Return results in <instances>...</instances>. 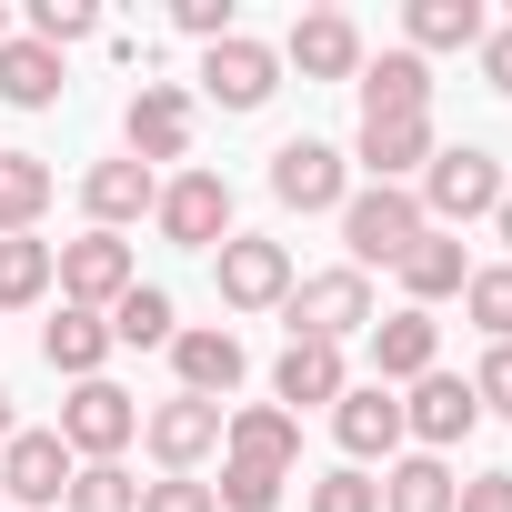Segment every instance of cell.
I'll return each mask as SVG.
<instances>
[{
    "label": "cell",
    "mask_w": 512,
    "mask_h": 512,
    "mask_svg": "<svg viewBox=\"0 0 512 512\" xmlns=\"http://www.w3.org/2000/svg\"><path fill=\"white\" fill-rule=\"evenodd\" d=\"M502 161L482 151V141H452V151H432V171L412 181V201H422V221L432 231H462V221H492L502 211Z\"/></svg>",
    "instance_id": "obj_1"
},
{
    "label": "cell",
    "mask_w": 512,
    "mask_h": 512,
    "mask_svg": "<svg viewBox=\"0 0 512 512\" xmlns=\"http://www.w3.org/2000/svg\"><path fill=\"white\" fill-rule=\"evenodd\" d=\"M282 322H292V342H352V332H372L382 312H372V272H312V282H292V302H282Z\"/></svg>",
    "instance_id": "obj_2"
},
{
    "label": "cell",
    "mask_w": 512,
    "mask_h": 512,
    "mask_svg": "<svg viewBox=\"0 0 512 512\" xmlns=\"http://www.w3.org/2000/svg\"><path fill=\"white\" fill-rule=\"evenodd\" d=\"M422 231H432V221H422V201H412V191H392V181H362V191L342 201L352 272H372V262H402V251H412Z\"/></svg>",
    "instance_id": "obj_3"
},
{
    "label": "cell",
    "mask_w": 512,
    "mask_h": 512,
    "mask_svg": "<svg viewBox=\"0 0 512 512\" xmlns=\"http://www.w3.org/2000/svg\"><path fill=\"white\" fill-rule=\"evenodd\" d=\"M211 282H221V302H231V312H282L302 272H292V251H282V241H262V231H231V241L211 251Z\"/></svg>",
    "instance_id": "obj_4"
},
{
    "label": "cell",
    "mask_w": 512,
    "mask_h": 512,
    "mask_svg": "<svg viewBox=\"0 0 512 512\" xmlns=\"http://www.w3.org/2000/svg\"><path fill=\"white\" fill-rule=\"evenodd\" d=\"M61 442H71V462H121V452L141 442V402H131L121 382H71Z\"/></svg>",
    "instance_id": "obj_5"
},
{
    "label": "cell",
    "mask_w": 512,
    "mask_h": 512,
    "mask_svg": "<svg viewBox=\"0 0 512 512\" xmlns=\"http://www.w3.org/2000/svg\"><path fill=\"white\" fill-rule=\"evenodd\" d=\"M191 131H201V111H191V91H171V81H141L131 111H121V151H131L141 171L191 161Z\"/></svg>",
    "instance_id": "obj_6"
},
{
    "label": "cell",
    "mask_w": 512,
    "mask_h": 512,
    "mask_svg": "<svg viewBox=\"0 0 512 512\" xmlns=\"http://www.w3.org/2000/svg\"><path fill=\"white\" fill-rule=\"evenodd\" d=\"M151 221H161V241H181V251H221V241H231V181H221V171H171L161 201H151Z\"/></svg>",
    "instance_id": "obj_7"
},
{
    "label": "cell",
    "mask_w": 512,
    "mask_h": 512,
    "mask_svg": "<svg viewBox=\"0 0 512 512\" xmlns=\"http://www.w3.org/2000/svg\"><path fill=\"white\" fill-rule=\"evenodd\" d=\"M71 442L61 432H11L0 442V502L11 512H51V502H71Z\"/></svg>",
    "instance_id": "obj_8"
},
{
    "label": "cell",
    "mask_w": 512,
    "mask_h": 512,
    "mask_svg": "<svg viewBox=\"0 0 512 512\" xmlns=\"http://www.w3.org/2000/svg\"><path fill=\"white\" fill-rule=\"evenodd\" d=\"M272 91H282V51H272V41L231 31V41L201 51V101H221V111H262Z\"/></svg>",
    "instance_id": "obj_9"
},
{
    "label": "cell",
    "mask_w": 512,
    "mask_h": 512,
    "mask_svg": "<svg viewBox=\"0 0 512 512\" xmlns=\"http://www.w3.org/2000/svg\"><path fill=\"white\" fill-rule=\"evenodd\" d=\"M51 282H61L71 312H111L141 272H131V241H121V231H81V241H61V272H51Z\"/></svg>",
    "instance_id": "obj_10"
},
{
    "label": "cell",
    "mask_w": 512,
    "mask_h": 512,
    "mask_svg": "<svg viewBox=\"0 0 512 512\" xmlns=\"http://www.w3.org/2000/svg\"><path fill=\"white\" fill-rule=\"evenodd\" d=\"M272 201L282 211H342L352 201V161L332 141H282L272 151Z\"/></svg>",
    "instance_id": "obj_11"
},
{
    "label": "cell",
    "mask_w": 512,
    "mask_h": 512,
    "mask_svg": "<svg viewBox=\"0 0 512 512\" xmlns=\"http://www.w3.org/2000/svg\"><path fill=\"white\" fill-rule=\"evenodd\" d=\"M141 442H151V462H161V472H201V462L221 452V402L171 392V402H151V412H141Z\"/></svg>",
    "instance_id": "obj_12"
},
{
    "label": "cell",
    "mask_w": 512,
    "mask_h": 512,
    "mask_svg": "<svg viewBox=\"0 0 512 512\" xmlns=\"http://www.w3.org/2000/svg\"><path fill=\"white\" fill-rule=\"evenodd\" d=\"M221 462H251V472H282V482H292L302 422H292L282 402H241V412H221Z\"/></svg>",
    "instance_id": "obj_13"
},
{
    "label": "cell",
    "mask_w": 512,
    "mask_h": 512,
    "mask_svg": "<svg viewBox=\"0 0 512 512\" xmlns=\"http://www.w3.org/2000/svg\"><path fill=\"white\" fill-rule=\"evenodd\" d=\"M472 422H482V402H472V382H462V372H422V382H412V402H402V442H422V452H452Z\"/></svg>",
    "instance_id": "obj_14"
},
{
    "label": "cell",
    "mask_w": 512,
    "mask_h": 512,
    "mask_svg": "<svg viewBox=\"0 0 512 512\" xmlns=\"http://www.w3.org/2000/svg\"><path fill=\"white\" fill-rule=\"evenodd\" d=\"M332 442L352 452V472H362V462H392V452H402V392L352 382V392L332 402Z\"/></svg>",
    "instance_id": "obj_15"
},
{
    "label": "cell",
    "mask_w": 512,
    "mask_h": 512,
    "mask_svg": "<svg viewBox=\"0 0 512 512\" xmlns=\"http://www.w3.org/2000/svg\"><path fill=\"white\" fill-rule=\"evenodd\" d=\"M282 61H292L302 81H362V61H372V51H362V31H352L342 11H302V21H292V41H282Z\"/></svg>",
    "instance_id": "obj_16"
},
{
    "label": "cell",
    "mask_w": 512,
    "mask_h": 512,
    "mask_svg": "<svg viewBox=\"0 0 512 512\" xmlns=\"http://www.w3.org/2000/svg\"><path fill=\"white\" fill-rule=\"evenodd\" d=\"M362 121H432V61L422 51H382V61H362Z\"/></svg>",
    "instance_id": "obj_17"
},
{
    "label": "cell",
    "mask_w": 512,
    "mask_h": 512,
    "mask_svg": "<svg viewBox=\"0 0 512 512\" xmlns=\"http://www.w3.org/2000/svg\"><path fill=\"white\" fill-rule=\"evenodd\" d=\"M151 201H161V171H141L131 151L81 171V211H91V231H131V221H151Z\"/></svg>",
    "instance_id": "obj_18"
},
{
    "label": "cell",
    "mask_w": 512,
    "mask_h": 512,
    "mask_svg": "<svg viewBox=\"0 0 512 512\" xmlns=\"http://www.w3.org/2000/svg\"><path fill=\"white\" fill-rule=\"evenodd\" d=\"M342 392H352V362H342V352H332V342H282V362H272V402H282V412H292V422H302V412H312V402H322V412H332V402H342Z\"/></svg>",
    "instance_id": "obj_19"
},
{
    "label": "cell",
    "mask_w": 512,
    "mask_h": 512,
    "mask_svg": "<svg viewBox=\"0 0 512 512\" xmlns=\"http://www.w3.org/2000/svg\"><path fill=\"white\" fill-rule=\"evenodd\" d=\"M422 372H442V322L432 312H382L372 322V382L392 392V382H422Z\"/></svg>",
    "instance_id": "obj_20"
},
{
    "label": "cell",
    "mask_w": 512,
    "mask_h": 512,
    "mask_svg": "<svg viewBox=\"0 0 512 512\" xmlns=\"http://www.w3.org/2000/svg\"><path fill=\"white\" fill-rule=\"evenodd\" d=\"M171 372H181L191 402H231L251 362H241V332H211V322H201V332H171Z\"/></svg>",
    "instance_id": "obj_21"
},
{
    "label": "cell",
    "mask_w": 512,
    "mask_h": 512,
    "mask_svg": "<svg viewBox=\"0 0 512 512\" xmlns=\"http://www.w3.org/2000/svg\"><path fill=\"white\" fill-rule=\"evenodd\" d=\"M432 121H362V141H352V161L372 171V181H392V191H412L422 171H432Z\"/></svg>",
    "instance_id": "obj_22"
},
{
    "label": "cell",
    "mask_w": 512,
    "mask_h": 512,
    "mask_svg": "<svg viewBox=\"0 0 512 512\" xmlns=\"http://www.w3.org/2000/svg\"><path fill=\"white\" fill-rule=\"evenodd\" d=\"M402 292H412V312H432V302H462V282H472V262H462V241L452 231H422L412 251H402Z\"/></svg>",
    "instance_id": "obj_23"
},
{
    "label": "cell",
    "mask_w": 512,
    "mask_h": 512,
    "mask_svg": "<svg viewBox=\"0 0 512 512\" xmlns=\"http://www.w3.org/2000/svg\"><path fill=\"white\" fill-rule=\"evenodd\" d=\"M61 91H71L61 51H41L31 31H11V41H0V101H11V111H51Z\"/></svg>",
    "instance_id": "obj_24"
},
{
    "label": "cell",
    "mask_w": 512,
    "mask_h": 512,
    "mask_svg": "<svg viewBox=\"0 0 512 512\" xmlns=\"http://www.w3.org/2000/svg\"><path fill=\"white\" fill-rule=\"evenodd\" d=\"M41 362L61 372V382H101V362H111V322L101 312H51V332H41Z\"/></svg>",
    "instance_id": "obj_25"
},
{
    "label": "cell",
    "mask_w": 512,
    "mask_h": 512,
    "mask_svg": "<svg viewBox=\"0 0 512 512\" xmlns=\"http://www.w3.org/2000/svg\"><path fill=\"white\" fill-rule=\"evenodd\" d=\"M402 31H412L402 51H422V61H432V51H482V31H492V21H482V0H412Z\"/></svg>",
    "instance_id": "obj_26"
},
{
    "label": "cell",
    "mask_w": 512,
    "mask_h": 512,
    "mask_svg": "<svg viewBox=\"0 0 512 512\" xmlns=\"http://www.w3.org/2000/svg\"><path fill=\"white\" fill-rule=\"evenodd\" d=\"M452 462L442 452H402V462H382V512H452Z\"/></svg>",
    "instance_id": "obj_27"
},
{
    "label": "cell",
    "mask_w": 512,
    "mask_h": 512,
    "mask_svg": "<svg viewBox=\"0 0 512 512\" xmlns=\"http://www.w3.org/2000/svg\"><path fill=\"white\" fill-rule=\"evenodd\" d=\"M101 322H111V342H131V352H171V332H181V312H171V292H161V282H131Z\"/></svg>",
    "instance_id": "obj_28"
},
{
    "label": "cell",
    "mask_w": 512,
    "mask_h": 512,
    "mask_svg": "<svg viewBox=\"0 0 512 512\" xmlns=\"http://www.w3.org/2000/svg\"><path fill=\"white\" fill-rule=\"evenodd\" d=\"M51 211V161L41 151H0V241H21Z\"/></svg>",
    "instance_id": "obj_29"
},
{
    "label": "cell",
    "mask_w": 512,
    "mask_h": 512,
    "mask_svg": "<svg viewBox=\"0 0 512 512\" xmlns=\"http://www.w3.org/2000/svg\"><path fill=\"white\" fill-rule=\"evenodd\" d=\"M51 272H61V241H0V312H31L41 292H51Z\"/></svg>",
    "instance_id": "obj_30"
},
{
    "label": "cell",
    "mask_w": 512,
    "mask_h": 512,
    "mask_svg": "<svg viewBox=\"0 0 512 512\" xmlns=\"http://www.w3.org/2000/svg\"><path fill=\"white\" fill-rule=\"evenodd\" d=\"M462 312L482 322V342H512V262H482L462 282Z\"/></svg>",
    "instance_id": "obj_31"
},
{
    "label": "cell",
    "mask_w": 512,
    "mask_h": 512,
    "mask_svg": "<svg viewBox=\"0 0 512 512\" xmlns=\"http://www.w3.org/2000/svg\"><path fill=\"white\" fill-rule=\"evenodd\" d=\"M71 512H141V482L121 462H81L71 472Z\"/></svg>",
    "instance_id": "obj_32"
},
{
    "label": "cell",
    "mask_w": 512,
    "mask_h": 512,
    "mask_svg": "<svg viewBox=\"0 0 512 512\" xmlns=\"http://www.w3.org/2000/svg\"><path fill=\"white\" fill-rule=\"evenodd\" d=\"M31 41H41V51L101 41V11H91V0H31Z\"/></svg>",
    "instance_id": "obj_33"
},
{
    "label": "cell",
    "mask_w": 512,
    "mask_h": 512,
    "mask_svg": "<svg viewBox=\"0 0 512 512\" xmlns=\"http://www.w3.org/2000/svg\"><path fill=\"white\" fill-rule=\"evenodd\" d=\"M302 512H382V482H372V472H352V462H342V472H322V482H312V492H302Z\"/></svg>",
    "instance_id": "obj_34"
},
{
    "label": "cell",
    "mask_w": 512,
    "mask_h": 512,
    "mask_svg": "<svg viewBox=\"0 0 512 512\" xmlns=\"http://www.w3.org/2000/svg\"><path fill=\"white\" fill-rule=\"evenodd\" d=\"M211 502H231V512H272V502H282V472H251V462H221Z\"/></svg>",
    "instance_id": "obj_35"
},
{
    "label": "cell",
    "mask_w": 512,
    "mask_h": 512,
    "mask_svg": "<svg viewBox=\"0 0 512 512\" xmlns=\"http://www.w3.org/2000/svg\"><path fill=\"white\" fill-rule=\"evenodd\" d=\"M141 512H221V502L201 472H161V482H141Z\"/></svg>",
    "instance_id": "obj_36"
},
{
    "label": "cell",
    "mask_w": 512,
    "mask_h": 512,
    "mask_svg": "<svg viewBox=\"0 0 512 512\" xmlns=\"http://www.w3.org/2000/svg\"><path fill=\"white\" fill-rule=\"evenodd\" d=\"M171 21H181V41H201V51L241 31V11H231V0H181V11H171Z\"/></svg>",
    "instance_id": "obj_37"
},
{
    "label": "cell",
    "mask_w": 512,
    "mask_h": 512,
    "mask_svg": "<svg viewBox=\"0 0 512 512\" xmlns=\"http://www.w3.org/2000/svg\"><path fill=\"white\" fill-rule=\"evenodd\" d=\"M472 402L512 422V342H492V352H482V372H472Z\"/></svg>",
    "instance_id": "obj_38"
},
{
    "label": "cell",
    "mask_w": 512,
    "mask_h": 512,
    "mask_svg": "<svg viewBox=\"0 0 512 512\" xmlns=\"http://www.w3.org/2000/svg\"><path fill=\"white\" fill-rule=\"evenodd\" d=\"M452 512H512V472H472L452 492Z\"/></svg>",
    "instance_id": "obj_39"
},
{
    "label": "cell",
    "mask_w": 512,
    "mask_h": 512,
    "mask_svg": "<svg viewBox=\"0 0 512 512\" xmlns=\"http://www.w3.org/2000/svg\"><path fill=\"white\" fill-rule=\"evenodd\" d=\"M482 81L512 101V21H492V31H482Z\"/></svg>",
    "instance_id": "obj_40"
},
{
    "label": "cell",
    "mask_w": 512,
    "mask_h": 512,
    "mask_svg": "<svg viewBox=\"0 0 512 512\" xmlns=\"http://www.w3.org/2000/svg\"><path fill=\"white\" fill-rule=\"evenodd\" d=\"M492 231H502V251H512V191H502V211H492Z\"/></svg>",
    "instance_id": "obj_41"
},
{
    "label": "cell",
    "mask_w": 512,
    "mask_h": 512,
    "mask_svg": "<svg viewBox=\"0 0 512 512\" xmlns=\"http://www.w3.org/2000/svg\"><path fill=\"white\" fill-rule=\"evenodd\" d=\"M11 432H21V422H11V392H0V442H11Z\"/></svg>",
    "instance_id": "obj_42"
},
{
    "label": "cell",
    "mask_w": 512,
    "mask_h": 512,
    "mask_svg": "<svg viewBox=\"0 0 512 512\" xmlns=\"http://www.w3.org/2000/svg\"><path fill=\"white\" fill-rule=\"evenodd\" d=\"M0 41H11V11H0Z\"/></svg>",
    "instance_id": "obj_43"
},
{
    "label": "cell",
    "mask_w": 512,
    "mask_h": 512,
    "mask_svg": "<svg viewBox=\"0 0 512 512\" xmlns=\"http://www.w3.org/2000/svg\"><path fill=\"white\" fill-rule=\"evenodd\" d=\"M0 512H11V502H0Z\"/></svg>",
    "instance_id": "obj_44"
}]
</instances>
